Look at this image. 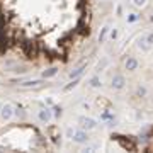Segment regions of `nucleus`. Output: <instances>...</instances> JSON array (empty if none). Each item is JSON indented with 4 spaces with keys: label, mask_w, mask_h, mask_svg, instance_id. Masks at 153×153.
<instances>
[{
    "label": "nucleus",
    "mask_w": 153,
    "mask_h": 153,
    "mask_svg": "<svg viewBox=\"0 0 153 153\" xmlns=\"http://www.w3.org/2000/svg\"><path fill=\"white\" fill-rule=\"evenodd\" d=\"M78 123H80V126L84 128L85 131H87V129H95V128H97V123H95L92 118H87V116H80V118H78Z\"/></svg>",
    "instance_id": "f257e3e1"
},
{
    "label": "nucleus",
    "mask_w": 153,
    "mask_h": 153,
    "mask_svg": "<svg viewBox=\"0 0 153 153\" xmlns=\"http://www.w3.org/2000/svg\"><path fill=\"white\" fill-rule=\"evenodd\" d=\"M12 116H14V107L10 104H4L0 107V118H2V121H9Z\"/></svg>",
    "instance_id": "f03ea898"
},
{
    "label": "nucleus",
    "mask_w": 153,
    "mask_h": 153,
    "mask_svg": "<svg viewBox=\"0 0 153 153\" xmlns=\"http://www.w3.org/2000/svg\"><path fill=\"white\" fill-rule=\"evenodd\" d=\"M112 89L114 90H121V89H124V85H126V78H124V75H114L112 76Z\"/></svg>",
    "instance_id": "7ed1b4c3"
},
{
    "label": "nucleus",
    "mask_w": 153,
    "mask_h": 153,
    "mask_svg": "<svg viewBox=\"0 0 153 153\" xmlns=\"http://www.w3.org/2000/svg\"><path fill=\"white\" fill-rule=\"evenodd\" d=\"M73 141L75 143H80V145H84L89 141V134L85 129H78V131H73Z\"/></svg>",
    "instance_id": "20e7f679"
},
{
    "label": "nucleus",
    "mask_w": 153,
    "mask_h": 153,
    "mask_svg": "<svg viewBox=\"0 0 153 153\" xmlns=\"http://www.w3.org/2000/svg\"><path fill=\"white\" fill-rule=\"evenodd\" d=\"M138 66H139V63L134 56H129L124 61V68L128 70V71H134V70H138Z\"/></svg>",
    "instance_id": "39448f33"
},
{
    "label": "nucleus",
    "mask_w": 153,
    "mask_h": 153,
    "mask_svg": "<svg viewBox=\"0 0 153 153\" xmlns=\"http://www.w3.org/2000/svg\"><path fill=\"white\" fill-rule=\"evenodd\" d=\"M38 118H39V121H41V123H44V124H46V123H49V121H51L53 114H51V111H49V109H41V111L38 112Z\"/></svg>",
    "instance_id": "423d86ee"
},
{
    "label": "nucleus",
    "mask_w": 153,
    "mask_h": 153,
    "mask_svg": "<svg viewBox=\"0 0 153 153\" xmlns=\"http://www.w3.org/2000/svg\"><path fill=\"white\" fill-rule=\"evenodd\" d=\"M56 73H58V68H56V66H51V68L44 70L41 76H43V78H51V76H55Z\"/></svg>",
    "instance_id": "0eeeda50"
},
{
    "label": "nucleus",
    "mask_w": 153,
    "mask_h": 153,
    "mask_svg": "<svg viewBox=\"0 0 153 153\" xmlns=\"http://www.w3.org/2000/svg\"><path fill=\"white\" fill-rule=\"evenodd\" d=\"M89 84H90V87H94V89H100V87H102V80H100V76L95 75L89 80Z\"/></svg>",
    "instance_id": "6e6552de"
},
{
    "label": "nucleus",
    "mask_w": 153,
    "mask_h": 153,
    "mask_svg": "<svg viewBox=\"0 0 153 153\" xmlns=\"http://www.w3.org/2000/svg\"><path fill=\"white\" fill-rule=\"evenodd\" d=\"M85 68H87V65H82V66H78V68H75L71 73H70V78H76V76H80L82 73L85 71Z\"/></svg>",
    "instance_id": "1a4fd4ad"
},
{
    "label": "nucleus",
    "mask_w": 153,
    "mask_h": 153,
    "mask_svg": "<svg viewBox=\"0 0 153 153\" xmlns=\"http://www.w3.org/2000/svg\"><path fill=\"white\" fill-rule=\"evenodd\" d=\"M109 31H111V27H109V26H104V27L100 29V34H99V43H104L105 41V36L109 34Z\"/></svg>",
    "instance_id": "9d476101"
},
{
    "label": "nucleus",
    "mask_w": 153,
    "mask_h": 153,
    "mask_svg": "<svg viewBox=\"0 0 153 153\" xmlns=\"http://www.w3.org/2000/svg\"><path fill=\"white\" fill-rule=\"evenodd\" d=\"M138 48H139V49H143V51H148V49L152 48V46H150V44H148V43L145 41V36L138 39Z\"/></svg>",
    "instance_id": "9b49d317"
},
{
    "label": "nucleus",
    "mask_w": 153,
    "mask_h": 153,
    "mask_svg": "<svg viewBox=\"0 0 153 153\" xmlns=\"http://www.w3.org/2000/svg\"><path fill=\"white\" fill-rule=\"evenodd\" d=\"M78 82H80V78L76 76V78H73V82H71V84H68V85H65V87H63V90H65V92H70L71 89H75L76 85H78Z\"/></svg>",
    "instance_id": "f8f14e48"
},
{
    "label": "nucleus",
    "mask_w": 153,
    "mask_h": 153,
    "mask_svg": "<svg viewBox=\"0 0 153 153\" xmlns=\"http://www.w3.org/2000/svg\"><path fill=\"white\" fill-rule=\"evenodd\" d=\"M136 95H138V97H146V87L139 85L138 89H136Z\"/></svg>",
    "instance_id": "ddd939ff"
},
{
    "label": "nucleus",
    "mask_w": 153,
    "mask_h": 153,
    "mask_svg": "<svg viewBox=\"0 0 153 153\" xmlns=\"http://www.w3.org/2000/svg\"><path fill=\"white\" fill-rule=\"evenodd\" d=\"M41 84V80H29V82H24L22 84V87H34V85Z\"/></svg>",
    "instance_id": "4468645a"
},
{
    "label": "nucleus",
    "mask_w": 153,
    "mask_h": 153,
    "mask_svg": "<svg viewBox=\"0 0 153 153\" xmlns=\"http://www.w3.org/2000/svg\"><path fill=\"white\" fill-rule=\"evenodd\" d=\"M145 41L150 44V46H153V32H148V34L145 36Z\"/></svg>",
    "instance_id": "2eb2a0df"
},
{
    "label": "nucleus",
    "mask_w": 153,
    "mask_h": 153,
    "mask_svg": "<svg viewBox=\"0 0 153 153\" xmlns=\"http://www.w3.org/2000/svg\"><path fill=\"white\" fill-rule=\"evenodd\" d=\"M138 21V14H129L128 15V22L129 24H133V22H136Z\"/></svg>",
    "instance_id": "dca6fc26"
},
{
    "label": "nucleus",
    "mask_w": 153,
    "mask_h": 153,
    "mask_svg": "<svg viewBox=\"0 0 153 153\" xmlns=\"http://www.w3.org/2000/svg\"><path fill=\"white\" fill-rule=\"evenodd\" d=\"M133 4H134V5H138V7H143V5L146 4V0H133Z\"/></svg>",
    "instance_id": "f3484780"
},
{
    "label": "nucleus",
    "mask_w": 153,
    "mask_h": 153,
    "mask_svg": "<svg viewBox=\"0 0 153 153\" xmlns=\"http://www.w3.org/2000/svg\"><path fill=\"white\" fill-rule=\"evenodd\" d=\"M100 118H102V119H114V116H112V114H109V112H104Z\"/></svg>",
    "instance_id": "a211bd4d"
},
{
    "label": "nucleus",
    "mask_w": 153,
    "mask_h": 153,
    "mask_svg": "<svg viewBox=\"0 0 153 153\" xmlns=\"http://www.w3.org/2000/svg\"><path fill=\"white\" fill-rule=\"evenodd\" d=\"M118 38V29H112L111 31V39H116Z\"/></svg>",
    "instance_id": "6ab92c4d"
},
{
    "label": "nucleus",
    "mask_w": 153,
    "mask_h": 153,
    "mask_svg": "<svg viewBox=\"0 0 153 153\" xmlns=\"http://www.w3.org/2000/svg\"><path fill=\"white\" fill-rule=\"evenodd\" d=\"M55 111H56V116H58V118H60V116H61V107H56Z\"/></svg>",
    "instance_id": "aec40b11"
}]
</instances>
